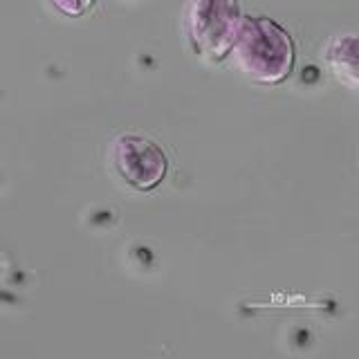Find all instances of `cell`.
<instances>
[{"instance_id":"6da1fadb","label":"cell","mask_w":359,"mask_h":359,"mask_svg":"<svg viewBox=\"0 0 359 359\" xmlns=\"http://www.w3.org/2000/svg\"><path fill=\"white\" fill-rule=\"evenodd\" d=\"M229 56L245 79L258 86H276L294 70L297 45L290 32L276 20L243 16Z\"/></svg>"},{"instance_id":"7a4b0ae2","label":"cell","mask_w":359,"mask_h":359,"mask_svg":"<svg viewBox=\"0 0 359 359\" xmlns=\"http://www.w3.org/2000/svg\"><path fill=\"white\" fill-rule=\"evenodd\" d=\"M238 0H189L182 11V32L200 59H227L241 25Z\"/></svg>"},{"instance_id":"3957f363","label":"cell","mask_w":359,"mask_h":359,"mask_svg":"<svg viewBox=\"0 0 359 359\" xmlns=\"http://www.w3.org/2000/svg\"><path fill=\"white\" fill-rule=\"evenodd\" d=\"M110 160L117 175L137 191H153L162 184L168 157L162 146L146 135L126 133L112 142Z\"/></svg>"},{"instance_id":"277c9868","label":"cell","mask_w":359,"mask_h":359,"mask_svg":"<svg viewBox=\"0 0 359 359\" xmlns=\"http://www.w3.org/2000/svg\"><path fill=\"white\" fill-rule=\"evenodd\" d=\"M323 59L337 81L351 90H357L359 72H357V36L355 34H337V36H332L323 50Z\"/></svg>"},{"instance_id":"5b68a950","label":"cell","mask_w":359,"mask_h":359,"mask_svg":"<svg viewBox=\"0 0 359 359\" xmlns=\"http://www.w3.org/2000/svg\"><path fill=\"white\" fill-rule=\"evenodd\" d=\"M95 0H50V5L67 18H79L93 7Z\"/></svg>"}]
</instances>
